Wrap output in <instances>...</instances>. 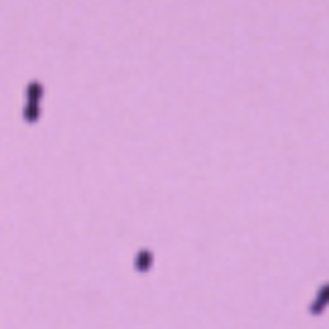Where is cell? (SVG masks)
<instances>
[{
	"label": "cell",
	"instance_id": "1",
	"mask_svg": "<svg viewBox=\"0 0 329 329\" xmlns=\"http://www.w3.org/2000/svg\"><path fill=\"white\" fill-rule=\"evenodd\" d=\"M327 307H329V282L327 285H322V290L317 292L315 302L310 305V312H312V315H322Z\"/></svg>",
	"mask_w": 329,
	"mask_h": 329
},
{
	"label": "cell",
	"instance_id": "3",
	"mask_svg": "<svg viewBox=\"0 0 329 329\" xmlns=\"http://www.w3.org/2000/svg\"><path fill=\"white\" fill-rule=\"evenodd\" d=\"M150 261H152L150 251H140L138 258H135V268H138V270H147V268H150Z\"/></svg>",
	"mask_w": 329,
	"mask_h": 329
},
{
	"label": "cell",
	"instance_id": "2",
	"mask_svg": "<svg viewBox=\"0 0 329 329\" xmlns=\"http://www.w3.org/2000/svg\"><path fill=\"white\" fill-rule=\"evenodd\" d=\"M40 94H42L40 84H32V86H30V111H27V118H30V121L37 118V98H40Z\"/></svg>",
	"mask_w": 329,
	"mask_h": 329
}]
</instances>
